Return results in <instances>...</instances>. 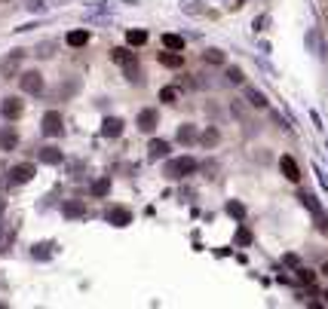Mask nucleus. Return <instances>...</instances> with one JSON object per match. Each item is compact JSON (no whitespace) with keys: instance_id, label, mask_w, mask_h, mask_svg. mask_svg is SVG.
Instances as JSON below:
<instances>
[{"instance_id":"18","label":"nucleus","mask_w":328,"mask_h":309,"mask_svg":"<svg viewBox=\"0 0 328 309\" xmlns=\"http://www.w3.org/2000/svg\"><path fill=\"white\" fill-rule=\"evenodd\" d=\"M126 43H129V46H144V43H148V31L132 28V31L126 34Z\"/></svg>"},{"instance_id":"20","label":"nucleus","mask_w":328,"mask_h":309,"mask_svg":"<svg viewBox=\"0 0 328 309\" xmlns=\"http://www.w3.org/2000/svg\"><path fill=\"white\" fill-rule=\"evenodd\" d=\"M245 98H248V104H252V107H258V110H261V107H267V98H264L261 92H258V89H245Z\"/></svg>"},{"instance_id":"21","label":"nucleus","mask_w":328,"mask_h":309,"mask_svg":"<svg viewBox=\"0 0 328 309\" xmlns=\"http://www.w3.org/2000/svg\"><path fill=\"white\" fill-rule=\"evenodd\" d=\"M163 46H166V49H178V52H181V49H184V40H181L178 34H166V37H163Z\"/></svg>"},{"instance_id":"12","label":"nucleus","mask_w":328,"mask_h":309,"mask_svg":"<svg viewBox=\"0 0 328 309\" xmlns=\"http://www.w3.org/2000/svg\"><path fill=\"white\" fill-rule=\"evenodd\" d=\"M194 141H199V132L194 129V123L178 125V144H194Z\"/></svg>"},{"instance_id":"5","label":"nucleus","mask_w":328,"mask_h":309,"mask_svg":"<svg viewBox=\"0 0 328 309\" xmlns=\"http://www.w3.org/2000/svg\"><path fill=\"white\" fill-rule=\"evenodd\" d=\"M22 110H25V104H22V98H16V95L3 98V104H0V113H3L6 120H19Z\"/></svg>"},{"instance_id":"30","label":"nucleus","mask_w":328,"mask_h":309,"mask_svg":"<svg viewBox=\"0 0 328 309\" xmlns=\"http://www.w3.org/2000/svg\"><path fill=\"white\" fill-rule=\"evenodd\" d=\"M325 297H328V294H325Z\"/></svg>"},{"instance_id":"25","label":"nucleus","mask_w":328,"mask_h":309,"mask_svg":"<svg viewBox=\"0 0 328 309\" xmlns=\"http://www.w3.org/2000/svg\"><path fill=\"white\" fill-rule=\"evenodd\" d=\"M242 71H240V67H227V83H233V86H240L242 83Z\"/></svg>"},{"instance_id":"11","label":"nucleus","mask_w":328,"mask_h":309,"mask_svg":"<svg viewBox=\"0 0 328 309\" xmlns=\"http://www.w3.org/2000/svg\"><path fill=\"white\" fill-rule=\"evenodd\" d=\"M123 120H117V117H108L105 120V125H101V135H105V138H117V135H123Z\"/></svg>"},{"instance_id":"17","label":"nucleus","mask_w":328,"mask_h":309,"mask_svg":"<svg viewBox=\"0 0 328 309\" xmlns=\"http://www.w3.org/2000/svg\"><path fill=\"white\" fill-rule=\"evenodd\" d=\"M218 141H221V135H218V125H209V129L199 135V144H202V147H215Z\"/></svg>"},{"instance_id":"22","label":"nucleus","mask_w":328,"mask_h":309,"mask_svg":"<svg viewBox=\"0 0 328 309\" xmlns=\"http://www.w3.org/2000/svg\"><path fill=\"white\" fill-rule=\"evenodd\" d=\"M160 101H163V104H175V101H178V89L175 86L160 89Z\"/></svg>"},{"instance_id":"3","label":"nucleus","mask_w":328,"mask_h":309,"mask_svg":"<svg viewBox=\"0 0 328 309\" xmlns=\"http://www.w3.org/2000/svg\"><path fill=\"white\" fill-rule=\"evenodd\" d=\"M19 86H22V92H28V95H40L43 92V74L40 71H22Z\"/></svg>"},{"instance_id":"16","label":"nucleus","mask_w":328,"mask_h":309,"mask_svg":"<svg viewBox=\"0 0 328 309\" xmlns=\"http://www.w3.org/2000/svg\"><path fill=\"white\" fill-rule=\"evenodd\" d=\"M148 153H151V159H163V156H169V141L153 138V141L148 144Z\"/></svg>"},{"instance_id":"6","label":"nucleus","mask_w":328,"mask_h":309,"mask_svg":"<svg viewBox=\"0 0 328 309\" xmlns=\"http://www.w3.org/2000/svg\"><path fill=\"white\" fill-rule=\"evenodd\" d=\"M31 178H34V165L31 163L13 165V171H9V184H28Z\"/></svg>"},{"instance_id":"13","label":"nucleus","mask_w":328,"mask_h":309,"mask_svg":"<svg viewBox=\"0 0 328 309\" xmlns=\"http://www.w3.org/2000/svg\"><path fill=\"white\" fill-rule=\"evenodd\" d=\"M37 156H40V163H43V165H59L62 159H65L59 147H43V150H40Z\"/></svg>"},{"instance_id":"15","label":"nucleus","mask_w":328,"mask_h":309,"mask_svg":"<svg viewBox=\"0 0 328 309\" xmlns=\"http://www.w3.org/2000/svg\"><path fill=\"white\" fill-rule=\"evenodd\" d=\"M160 64H166V67H181L184 64V55H181L178 49H172V52H160Z\"/></svg>"},{"instance_id":"10","label":"nucleus","mask_w":328,"mask_h":309,"mask_svg":"<svg viewBox=\"0 0 328 309\" xmlns=\"http://www.w3.org/2000/svg\"><path fill=\"white\" fill-rule=\"evenodd\" d=\"M156 120H160V117H156L153 107L141 110V113H138V129H141V132H153V129H156Z\"/></svg>"},{"instance_id":"9","label":"nucleus","mask_w":328,"mask_h":309,"mask_svg":"<svg viewBox=\"0 0 328 309\" xmlns=\"http://www.w3.org/2000/svg\"><path fill=\"white\" fill-rule=\"evenodd\" d=\"M301 199H304V205H307V208L313 211V217H316V221H319V230L328 236V214L319 208V202H313V196H301Z\"/></svg>"},{"instance_id":"1","label":"nucleus","mask_w":328,"mask_h":309,"mask_svg":"<svg viewBox=\"0 0 328 309\" xmlns=\"http://www.w3.org/2000/svg\"><path fill=\"white\" fill-rule=\"evenodd\" d=\"M199 165H197V159L194 156H175V159H166V178L169 181H181V178H187V175H194Z\"/></svg>"},{"instance_id":"2","label":"nucleus","mask_w":328,"mask_h":309,"mask_svg":"<svg viewBox=\"0 0 328 309\" xmlns=\"http://www.w3.org/2000/svg\"><path fill=\"white\" fill-rule=\"evenodd\" d=\"M110 59H114L120 67H126V74H129L132 83H138V59H135V52H129V49H114V52H110Z\"/></svg>"},{"instance_id":"26","label":"nucleus","mask_w":328,"mask_h":309,"mask_svg":"<svg viewBox=\"0 0 328 309\" xmlns=\"http://www.w3.org/2000/svg\"><path fill=\"white\" fill-rule=\"evenodd\" d=\"M108 190H110V184H108V181H98V184H92V193H95V196H105Z\"/></svg>"},{"instance_id":"19","label":"nucleus","mask_w":328,"mask_h":309,"mask_svg":"<svg viewBox=\"0 0 328 309\" xmlns=\"http://www.w3.org/2000/svg\"><path fill=\"white\" fill-rule=\"evenodd\" d=\"M86 43H89V31H71V34H67V46H86Z\"/></svg>"},{"instance_id":"23","label":"nucleus","mask_w":328,"mask_h":309,"mask_svg":"<svg viewBox=\"0 0 328 309\" xmlns=\"http://www.w3.org/2000/svg\"><path fill=\"white\" fill-rule=\"evenodd\" d=\"M202 59H206L209 64H224V62H227V55H224L221 49H209L206 55H202Z\"/></svg>"},{"instance_id":"14","label":"nucleus","mask_w":328,"mask_h":309,"mask_svg":"<svg viewBox=\"0 0 328 309\" xmlns=\"http://www.w3.org/2000/svg\"><path fill=\"white\" fill-rule=\"evenodd\" d=\"M108 221L114 224V227H126L132 221V214H129V208H110L108 211Z\"/></svg>"},{"instance_id":"4","label":"nucleus","mask_w":328,"mask_h":309,"mask_svg":"<svg viewBox=\"0 0 328 309\" xmlns=\"http://www.w3.org/2000/svg\"><path fill=\"white\" fill-rule=\"evenodd\" d=\"M40 129H43V135H49V138H55V135H62V132H65V125H62V113H59V110H49V113H43V123H40Z\"/></svg>"},{"instance_id":"29","label":"nucleus","mask_w":328,"mask_h":309,"mask_svg":"<svg viewBox=\"0 0 328 309\" xmlns=\"http://www.w3.org/2000/svg\"><path fill=\"white\" fill-rule=\"evenodd\" d=\"M0 211H3V199H0Z\"/></svg>"},{"instance_id":"8","label":"nucleus","mask_w":328,"mask_h":309,"mask_svg":"<svg viewBox=\"0 0 328 309\" xmlns=\"http://www.w3.org/2000/svg\"><path fill=\"white\" fill-rule=\"evenodd\" d=\"M279 168H282V178L291 181V184H298V181H301V168H298V163L291 156H282L279 159Z\"/></svg>"},{"instance_id":"7","label":"nucleus","mask_w":328,"mask_h":309,"mask_svg":"<svg viewBox=\"0 0 328 309\" xmlns=\"http://www.w3.org/2000/svg\"><path fill=\"white\" fill-rule=\"evenodd\" d=\"M16 147H19V132L13 125H3V129H0V150L9 153V150H16Z\"/></svg>"},{"instance_id":"24","label":"nucleus","mask_w":328,"mask_h":309,"mask_svg":"<svg viewBox=\"0 0 328 309\" xmlns=\"http://www.w3.org/2000/svg\"><path fill=\"white\" fill-rule=\"evenodd\" d=\"M83 211H86V208H83L80 202H67V205H65V214H67V217H80Z\"/></svg>"},{"instance_id":"28","label":"nucleus","mask_w":328,"mask_h":309,"mask_svg":"<svg viewBox=\"0 0 328 309\" xmlns=\"http://www.w3.org/2000/svg\"><path fill=\"white\" fill-rule=\"evenodd\" d=\"M322 272H325V276H328V260H325V263H322Z\"/></svg>"},{"instance_id":"27","label":"nucleus","mask_w":328,"mask_h":309,"mask_svg":"<svg viewBox=\"0 0 328 309\" xmlns=\"http://www.w3.org/2000/svg\"><path fill=\"white\" fill-rule=\"evenodd\" d=\"M298 276H301V282H304V285H313V282H316V276H313V272H310V269H301V272H298Z\"/></svg>"}]
</instances>
